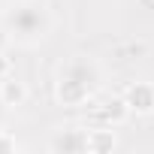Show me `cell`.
Wrapping results in <instances>:
<instances>
[{
  "mask_svg": "<svg viewBox=\"0 0 154 154\" xmlns=\"http://www.w3.org/2000/svg\"><path fill=\"white\" fill-rule=\"evenodd\" d=\"M100 82H103V72L91 57H69L57 72L54 100L60 106H69V109L85 106L100 91Z\"/></svg>",
  "mask_w": 154,
  "mask_h": 154,
  "instance_id": "cell-1",
  "label": "cell"
},
{
  "mask_svg": "<svg viewBox=\"0 0 154 154\" xmlns=\"http://www.w3.org/2000/svg\"><path fill=\"white\" fill-rule=\"evenodd\" d=\"M3 27L9 33L12 42L21 45H33L42 42L51 30V12L45 3L39 0H21V3H12L3 15Z\"/></svg>",
  "mask_w": 154,
  "mask_h": 154,
  "instance_id": "cell-2",
  "label": "cell"
},
{
  "mask_svg": "<svg viewBox=\"0 0 154 154\" xmlns=\"http://www.w3.org/2000/svg\"><path fill=\"white\" fill-rule=\"evenodd\" d=\"M48 148L57 151V154H82V151H88V130H79V127L57 130L51 136Z\"/></svg>",
  "mask_w": 154,
  "mask_h": 154,
  "instance_id": "cell-3",
  "label": "cell"
},
{
  "mask_svg": "<svg viewBox=\"0 0 154 154\" xmlns=\"http://www.w3.org/2000/svg\"><path fill=\"white\" fill-rule=\"evenodd\" d=\"M124 100H127L130 112H136V115H151V112H154V85H148V82H133V85L124 91Z\"/></svg>",
  "mask_w": 154,
  "mask_h": 154,
  "instance_id": "cell-4",
  "label": "cell"
},
{
  "mask_svg": "<svg viewBox=\"0 0 154 154\" xmlns=\"http://www.w3.org/2000/svg\"><path fill=\"white\" fill-rule=\"evenodd\" d=\"M0 97H3V103L9 109H15V106H21L27 100V88H24V82L15 79V75H6V79L0 82Z\"/></svg>",
  "mask_w": 154,
  "mask_h": 154,
  "instance_id": "cell-5",
  "label": "cell"
},
{
  "mask_svg": "<svg viewBox=\"0 0 154 154\" xmlns=\"http://www.w3.org/2000/svg\"><path fill=\"white\" fill-rule=\"evenodd\" d=\"M127 115H133V112H130V106H127L124 97H115V100H109V103L100 109V118H103L106 124H112V127H115V124H124Z\"/></svg>",
  "mask_w": 154,
  "mask_h": 154,
  "instance_id": "cell-6",
  "label": "cell"
},
{
  "mask_svg": "<svg viewBox=\"0 0 154 154\" xmlns=\"http://www.w3.org/2000/svg\"><path fill=\"white\" fill-rule=\"evenodd\" d=\"M115 145H118V139H115L112 130H88V151L106 154V151H112Z\"/></svg>",
  "mask_w": 154,
  "mask_h": 154,
  "instance_id": "cell-7",
  "label": "cell"
},
{
  "mask_svg": "<svg viewBox=\"0 0 154 154\" xmlns=\"http://www.w3.org/2000/svg\"><path fill=\"white\" fill-rule=\"evenodd\" d=\"M12 151H18V139L6 130H0V154H12Z\"/></svg>",
  "mask_w": 154,
  "mask_h": 154,
  "instance_id": "cell-8",
  "label": "cell"
},
{
  "mask_svg": "<svg viewBox=\"0 0 154 154\" xmlns=\"http://www.w3.org/2000/svg\"><path fill=\"white\" fill-rule=\"evenodd\" d=\"M6 75H9V57H3V54H0V82H3Z\"/></svg>",
  "mask_w": 154,
  "mask_h": 154,
  "instance_id": "cell-9",
  "label": "cell"
},
{
  "mask_svg": "<svg viewBox=\"0 0 154 154\" xmlns=\"http://www.w3.org/2000/svg\"><path fill=\"white\" fill-rule=\"evenodd\" d=\"M6 109H9V106L3 103V97H0V124H3V118H6Z\"/></svg>",
  "mask_w": 154,
  "mask_h": 154,
  "instance_id": "cell-10",
  "label": "cell"
}]
</instances>
